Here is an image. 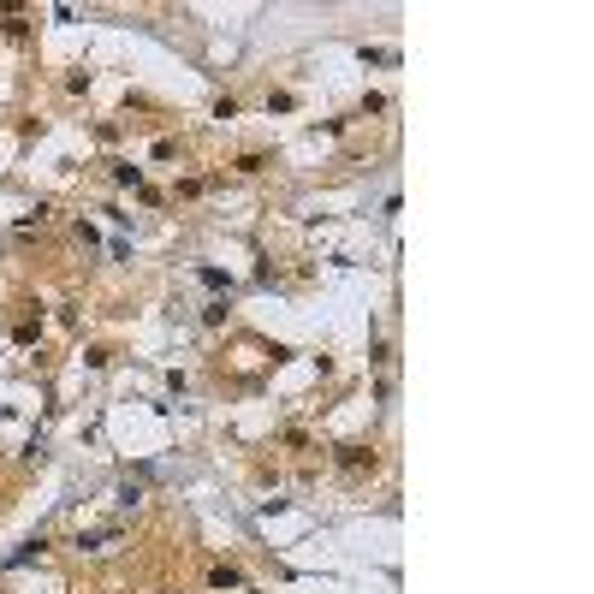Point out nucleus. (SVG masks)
<instances>
[{
    "instance_id": "nucleus-1",
    "label": "nucleus",
    "mask_w": 594,
    "mask_h": 594,
    "mask_svg": "<svg viewBox=\"0 0 594 594\" xmlns=\"http://www.w3.org/2000/svg\"><path fill=\"white\" fill-rule=\"evenodd\" d=\"M339 463H345V470H363V463H374V452H363V446H345V458H339Z\"/></svg>"
},
{
    "instance_id": "nucleus-2",
    "label": "nucleus",
    "mask_w": 594,
    "mask_h": 594,
    "mask_svg": "<svg viewBox=\"0 0 594 594\" xmlns=\"http://www.w3.org/2000/svg\"><path fill=\"white\" fill-rule=\"evenodd\" d=\"M214 588H244V577H238L232 564H220V571H214Z\"/></svg>"
},
{
    "instance_id": "nucleus-3",
    "label": "nucleus",
    "mask_w": 594,
    "mask_h": 594,
    "mask_svg": "<svg viewBox=\"0 0 594 594\" xmlns=\"http://www.w3.org/2000/svg\"><path fill=\"white\" fill-rule=\"evenodd\" d=\"M113 541V529H89V535H77V547H107Z\"/></svg>"
},
{
    "instance_id": "nucleus-4",
    "label": "nucleus",
    "mask_w": 594,
    "mask_h": 594,
    "mask_svg": "<svg viewBox=\"0 0 594 594\" xmlns=\"http://www.w3.org/2000/svg\"><path fill=\"white\" fill-rule=\"evenodd\" d=\"M399 54H386V48H363V66H392Z\"/></svg>"
}]
</instances>
